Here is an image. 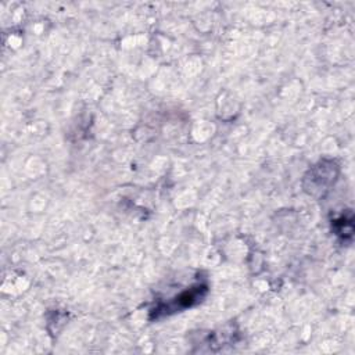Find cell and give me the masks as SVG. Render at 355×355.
I'll return each instance as SVG.
<instances>
[{
  "label": "cell",
  "mask_w": 355,
  "mask_h": 355,
  "mask_svg": "<svg viewBox=\"0 0 355 355\" xmlns=\"http://www.w3.org/2000/svg\"><path fill=\"white\" fill-rule=\"evenodd\" d=\"M207 293V286L204 284H197V286H193L191 288L186 290V291H182L178 297H175L171 302H168L166 305H162L159 308H155L153 309V312L155 313V316L161 312L164 315H169L172 312H176V311H182L187 306H191L194 304H197L198 301H201V298L205 295Z\"/></svg>",
  "instance_id": "1"
}]
</instances>
